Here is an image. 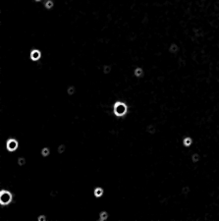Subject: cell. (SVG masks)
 I'll use <instances>...</instances> for the list:
<instances>
[{
    "instance_id": "1",
    "label": "cell",
    "mask_w": 219,
    "mask_h": 221,
    "mask_svg": "<svg viewBox=\"0 0 219 221\" xmlns=\"http://www.w3.org/2000/svg\"><path fill=\"white\" fill-rule=\"evenodd\" d=\"M127 110H128L127 105L124 102H121V101H117L114 104V107H113L114 114L116 116H118V117H121V116L125 115L127 113Z\"/></svg>"
},
{
    "instance_id": "2",
    "label": "cell",
    "mask_w": 219,
    "mask_h": 221,
    "mask_svg": "<svg viewBox=\"0 0 219 221\" xmlns=\"http://www.w3.org/2000/svg\"><path fill=\"white\" fill-rule=\"evenodd\" d=\"M12 199L11 194L7 191H1V195H0V202H1L2 204H6L9 203L10 201Z\"/></svg>"
},
{
    "instance_id": "3",
    "label": "cell",
    "mask_w": 219,
    "mask_h": 221,
    "mask_svg": "<svg viewBox=\"0 0 219 221\" xmlns=\"http://www.w3.org/2000/svg\"><path fill=\"white\" fill-rule=\"evenodd\" d=\"M18 146V142L16 140L14 139H10L8 141H7V150L12 151V150H15Z\"/></svg>"
},
{
    "instance_id": "4",
    "label": "cell",
    "mask_w": 219,
    "mask_h": 221,
    "mask_svg": "<svg viewBox=\"0 0 219 221\" xmlns=\"http://www.w3.org/2000/svg\"><path fill=\"white\" fill-rule=\"evenodd\" d=\"M32 58H33V59L39 58V52H38V51H34V52H33V55H32Z\"/></svg>"
},
{
    "instance_id": "5",
    "label": "cell",
    "mask_w": 219,
    "mask_h": 221,
    "mask_svg": "<svg viewBox=\"0 0 219 221\" xmlns=\"http://www.w3.org/2000/svg\"><path fill=\"white\" fill-rule=\"evenodd\" d=\"M52 5H53V3H52V1H50V0H48V1L45 3V7L48 8V9H50Z\"/></svg>"
},
{
    "instance_id": "6",
    "label": "cell",
    "mask_w": 219,
    "mask_h": 221,
    "mask_svg": "<svg viewBox=\"0 0 219 221\" xmlns=\"http://www.w3.org/2000/svg\"><path fill=\"white\" fill-rule=\"evenodd\" d=\"M191 142H192V141H191V139H190V138H186V139L184 140V143H185V145H190V144H191Z\"/></svg>"
},
{
    "instance_id": "7",
    "label": "cell",
    "mask_w": 219,
    "mask_h": 221,
    "mask_svg": "<svg viewBox=\"0 0 219 221\" xmlns=\"http://www.w3.org/2000/svg\"><path fill=\"white\" fill-rule=\"evenodd\" d=\"M135 74L137 76H140V75H141V69H140V68H137L136 69V71H135Z\"/></svg>"
},
{
    "instance_id": "8",
    "label": "cell",
    "mask_w": 219,
    "mask_h": 221,
    "mask_svg": "<svg viewBox=\"0 0 219 221\" xmlns=\"http://www.w3.org/2000/svg\"><path fill=\"white\" fill-rule=\"evenodd\" d=\"M48 153H49V150H48V149H44L43 150V155H45V154L47 155Z\"/></svg>"
},
{
    "instance_id": "9",
    "label": "cell",
    "mask_w": 219,
    "mask_h": 221,
    "mask_svg": "<svg viewBox=\"0 0 219 221\" xmlns=\"http://www.w3.org/2000/svg\"><path fill=\"white\" fill-rule=\"evenodd\" d=\"M102 194V190H101V191H98V192H97V190L95 191V194H96L97 196H99V194Z\"/></svg>"
},
{
    "instance_id": "10",
    "label": "cell",
    "mask_w": 219,
    "mask_h": 221,
    "mask_svg": "<svg viewBox=\"0 0 219 221\" xmlns=\"http://www.w3.org/2000/svg\"><path fill=\"white\" fill-rule=\"evenodd\" d=\"M35 1H40V0H35Z\"/></svg>"
}]
</instances>
